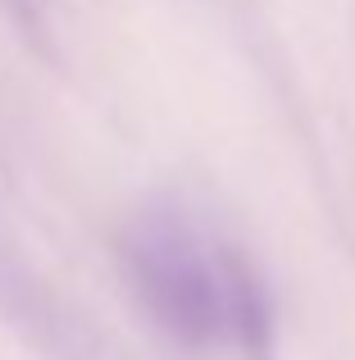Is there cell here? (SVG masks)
<instances>
[{"mask_svg": "<svg viewBox=\"0 0 355 360\" xmlns=\"http://www.w3.org/2000/svg\"><path fill=\"white\" fill-rule=\"evenodd\" d=\"M128 269L155 319L178 338L210 342L260 324L255 288L178 214H151L137 224L128 238Z\"/></svg>", "mask_w": 355, "mask_h": 360, "instance_id": "obj_1", "label": "cell"}]
</instances>
